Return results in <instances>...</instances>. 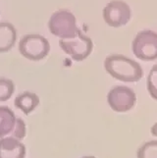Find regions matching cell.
<instances>
[{
  "label": "cell",
  "instance_id": "ba28073f",
  "mask_svg": "<svg viewBox=\"0 0 157 158\" xmlns=\"http://www.w3.org/2000/svg\"><path fill=\"white\" fill-rule=\"evenodd\" d=\"M26 146L13 137L0 139V158H25Z\"/></svg>",
  "mask_w": 157,
  "mask_h": 158
},
{
  "label": "cell",
  "instance_id": "5bb4252c",
  "mask_svg": "<svg viewBox=\"0 0 157 158\" xmlns=\"http://www.w3.org/2000/svg\"><path fill=\"white\" fill-rule=\"evenodd\" d=\"M147 90L150 96L157 100V64L151 68L147 77Z\"/></svg>",
  "mask_w": 157,
  "mask_h": 158
},
{
  "label": "cell",
  "instance_id": "2e32d148",
  "mask_svg": "<svg viewBox=\"0 0 157 158\" xmlns=\"http://www.w3.org/2000/svg\"><path fill=\"white\" fill-rule=\"evenodd\" d=\"M150 132H151V135H154V137H157V122L153 125L152 127H151Z\"/></svg>",
  "mask_w": 157,
  "mask_h": 158
},
{
  "label": "cell",
  "instance_id": "8fae6325",
  "mask_svg": "<svg viewBox=\"0 0 157 158\" xmlns=\"http://www.w3.org/2000/svg\"><path fill=\"white\" fill-rule=\"evenodd\" d=\"M16 118L14 112L6 106H0V138L9 135L13 132L16 125Z\"/></svg>",
  "mask_w": 157,
  "mask_h": 158
},
{
  "label": "cell",
  "instance_id": "e0dca14e",
  "mask_svg": "<svg viewBox=\"0 0 157 158\" xmlns=\"http://www.w3.org/2000/svg\"><path fill=\"white\" fill-rule=\"evenodd\" d=\"M82 158H96V157L91 156V155H88V156H84V157H82Z\"/></svg>",
  "mask_w": 157,
  "mask_h": 158
},
{
  "label": "cell",
  "instance_id": "52a82bcc",
  "mask_svg": "<svg viewBox=\"0 0 157 158\" xmlns=\"http://www.w3.org/2000/svg\"><path fill=\"white\" fill-rule=\"evenodd\" d=\"M131 8L122 0H112L103 9V19L105 23L113 28L125 26L131 20Z\"/></svg>",
  "mask_w": 157,
  "mask_h": 158
},
{
  "label": "cell",
  "instance_id": "9a60e30c",
  "mask_svg": "<svg viewBox=\"0 0 157 158\" xmlns=\"http://www.w3.org/2000/svg\"><path fill=\"white\" fill-rule=\"evenodd\" d=\"M13 138L17 139H23L26 135V125L24 121L21 118H18L16 120V125L13 130Z\"/></svg>",
  "mask_w": 157,
  "mask_h": 158
},
{
  "label": "cell",
  "instance_id": "9c48e42d",
  "mask_svg": "<svg viewBox=\"0 0 157 158\" xmlns=\"http://www.w3.org/2000/svg\"><path fill=\"white\" fill-rule=\"evenodd\" d=\"M16 40H17V31L15 27L7 22L0 23V53L7 52L12 49Z\"/></svg>",
  "mask_w": 157,
  "mask_h": 158
},
{
  "label": "cell",
  "instance_id": "3957f363",
  "mask_svg": "<svg viewBox=\"0 0 157 158\" xmlns=\"http://www.w3.org/2000/svg\"><path fill=\"white\" fill-rule=\"evenodd\" d=\"M20 53L31 61H39L50 51V44L44 36L37 34L26 35L19 42Z\"/></svg>",
  "mask_w": 157,
  "mask_h": 158
},
{
  "label": "cell",
  "instance_id": "8992f818",
  "mask_svg": "<svg viewBox=\"0 0 157 158\" xmlns=\"http://www.w3.org/2000/svg\"><path fill=\"white\" fill-rule=\"evenodd\" d=\"M107 101L113 111L124 113L133 109L136 104L137 96L132 89L124 85H117L108 92Z\"/></svg>",
  "mask_w": 157,
  "mask_h": 158
},
{
  "label": "cell",
  "instance_id": "277c9868",
  "mask_svg": "<svg viewBox=\"0 0 157 158\" xmlns=\"http://www.w3.org/2000/svg\"><path fill=\"white\" fill-rule=\"evenodd\" d=\"M59 45L62 50L72 57L75 61H83L89 55L93 48V43L90 37L84 35L82 31H79L76 36L72 39L60 40Z\"/></svg>",
  "mask_w": 157,
  "mask_h": 158
},
{
  "label": "cell",
  "instance_id": "4fadbf2b",
  "mask_svg": "<svg viewBox=\"0 0 157 158\" xmlns=\"http://www.w3.org/2000/svg\"><path fill=\"white\" fill-rule=\"evenodd\" d=\"M15 91L13 81L6 78H0V102L7 101Z\"/></svg>",
  "mask_w": 157,
  "mask_h": 158
},
{
  "label": "cell",
  "instance_id": "6da1fadb",
  "mask_svg": "<svg viewBox=\"0 0 157 158\" xmlns=\"http://www.w3.org/2000/svg\"><path fill=\"white\" fill-rule=\"evenodd\" d=\"M104 68L111 77L125 83H136L143 76L142 66L121 54H112L104 61Z\"/></svg>",
  "mask_w": 157,
  "mask_h": 158
},
{
  "label": "cell",
  "instance_id": "5b68a950",
  "mask_svg": "<svg viewBox=\"0 0 157 158\" xmlns=\"http://www.w3.org/2000/svg\"><path fill=\"white\" fill-rule=\"evenodd\" d=\"M133 52L138 59L152 61L157 59V34L152 31H142L133 41Z\"/></svg>",
  "mask_w": 157,
  "mask_h": 158
},
{
  "label": "cell",
  "instance_id": "7a4b0ae2",
  "mask_svg": "<svg viewBox=\"0 0 157 158\" xmlns=\"http://www.w3.org/2000/svg\"><path fill=\"white\" fill-rule=\"evenodd\" d=\"M48 28L52 35L61 40L72 39L80 31L76 17L68 10H59L53 13L48 22Z\"/></svg>",
  "mask_w": 157,
  "mask_h": 158
},
{
  "label": "cell",
  "instance_id": "30bf717a",
  "mask_svg": "<svg viewBox=\"0 0 157 158\" xmlns=\"http://www.w3.org/2000/svg\"><path fill=\"white\" fill-rule=\"evenodd\" d=\"M39 97L37 94L31 91H25L15 98V106L25 113L26 115L31 114L39 104Z\"/></svg>",
  "mask_w": 157,
  "mask_h": 158
},
{
  "label": "cell",
  "instance_id": "7c38bea8",
  "mask_svg": "<svg viewBox=\"0 0 157 158\" xmlns=\"http://www.w3.org/2000/svg\"><path fill=\"white\" fill-rule=\"evenodd\" d=\"M138 158H157V140L144 143L137 152Z\"/></svg>",
  "mask_w": 157,
  "mask_h": 158
}]
</instances>
